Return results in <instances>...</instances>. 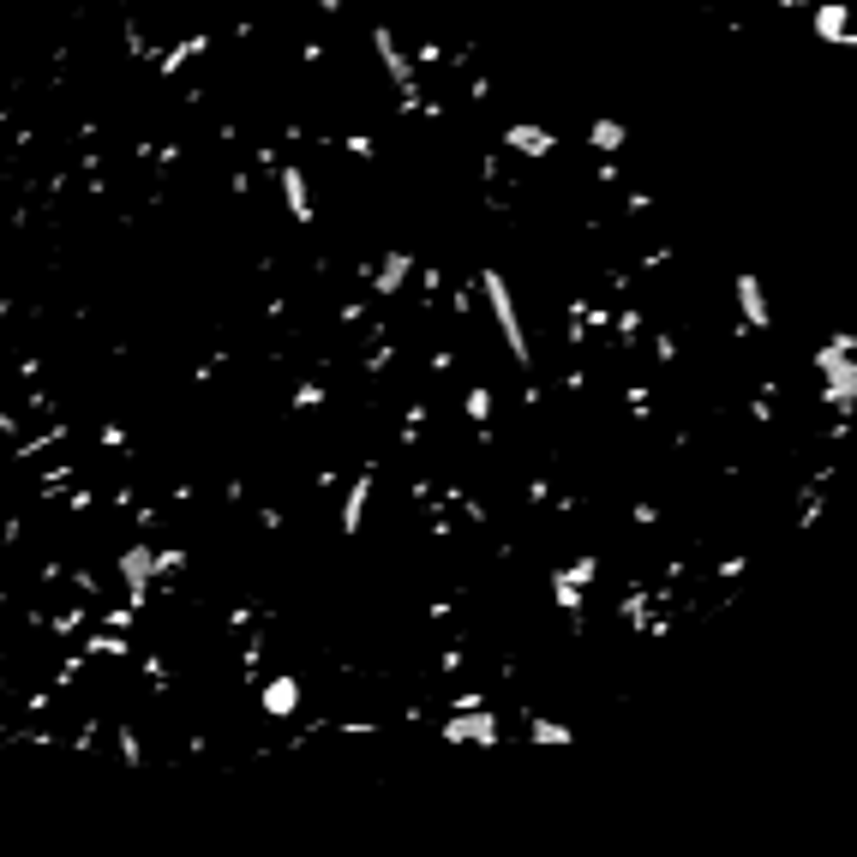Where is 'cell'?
Instances as JSON below:
<instances>
[{
	"label": "cell",
	"mask_w": 857,
	"mask_h": 857,
	"mask_svg": "<svg viewBox=\"0 0 857 857\" xmlns=\"http://www.w3.org/2000/svg\"><path fill=\"white\" fill-rule=\"evenodd\" d=\"M498 144L522 162H558V132H546L540 120H498Z\"/></svg>",
	"instance_id": "cell-6"
},
{
	"label": "cell",
	"mask_w": 857,
	"mask_h": 857,
	"mask_svg": "<svg viewBox=\"0 0 857 857\" xmlns=\"http://www.w3.org/2000/svg\"><path fill=\"white\" fill-rule=\"evenodd\" d=\"M300 708H306V678H300L294 666L270 672L264 690H258V714H264V720H294Z\"/></svg>",
	"instance_id": "cell-7"
},
{
	"label": "cell",
	"mask_w": 857,
	"mask_h": 857,
	"mask_svg": "<svg viewBox=\"0 0 857 857\" xmlns=\"http://www.w3.org/2000/svg\"><path fill=\"white\" fill-rule=\"evenodd\" d=\"M474 288H480V300H486V312H492V324H498V342H504L510 366H516L522 378H534V336H528V318H522V300H516L510 276H504L498 264H480Z\"/></svg>",
	"instance_id": "cell-1"
},
{
	"label": "cell",
	"mask_w": 857,
	"mask_h": 857,
	"mask_svg": "<svg viewBox=\"0 0 857 857\" xmlns=\"http://www.w3.org/2000/svg\"><path fill=\"white\" fill-rule=\"evenodd\" d=\"M372 498H378V456H366L354 474H348V492L336 504V540L354 546L366 534V516H372Z\"/></svg>",
	"instance_id": "cell-3"
},
{
	"label": "cell",
	"mask_w": 857,
	"mask_h": 857,
	"mask_svg": "<svg viewBox=\"0 0 857 857\" xmlns=\"http://www.w3.org/2000/svg\"><path fill=\"white\" fill-rule=\"evenodd\" d=\"M624 120H588V144L600 150V162H618V150H624Z\"/></svg>",
	"instance_id": "cell-9"
},
{
	"label": "cell",
	"mask_w": 857,
	"mask_h": 857,
	"mask_svg": "<svg viewBox=\"0 0 857 857\" xmlns=\"http://www.w3.org/2000/svg\"><path fill=\"white\" fill-rule=\"evenodd\" d=\"M522 738H528V744H546V750H564V744H576L570 720H546V714H534V708H522Z\"/></svg>",
	"instance_id": "cell-8"
},
{
	"label": "cell",
	"mask_w": 857,
	"mask_h": 857,
	"mask_svg": "<svg viewBox=\"0 0 857 857\" xmlns=\"http://www.w3.org/2000/svg\"><path fill=\"white\" fill-rule=\"evenodd\" d=\"M444 744H462V750H498L504 744V714L486 708V714H438L432 726Z\"/></svg>",
	"instance_id": "cell-4"
},
{
	"label": "cell",
	"mask_w": 857,
	"mask_h": 857,
	"mask_svg": "<svg viewBox=\"0 0 857 857\" xmlns=\"http://www.w3.org/2000/svg\"><path fill=\"white\" fill-rule=\"evenodd\" d=\"M114 576H120V588H126V612H150L156 606V546L150 540H126L120 552H114Z\"/></svg>",
	"instance_id": "cell-2"
},
{
	"label": "cell",
	"mask_w": 857,
	"mask_h": 857,
	"mask_svg": "<svg viewBox=\"0 0 857 857\" xmlns=\"http://www.w3.org/2000/svg\"><path fill=\"white\" fill-rule=\"evenodd\" d=\"M0 132H6V114H0Z\"/></svg>",
	"instance_id": "cell-10"
},
{
	"label": "cell",
	"mask_w": 857,
	"mask_h": 857,
	"mask_svg": "<svg viewBox=\"0 0 857 857\" xmlns=\"http://www.w3.org/2000/svg\"><path fill=\"white\" fill-rule=\"evenodd\" d=\"M270 186L282 192V210H288V222H294V228H312V222H318V204H312V180H306V162L282 156V162H276V174H270Z\"/></svg>",
	"instance_id": "cell-5"
}]
</instances>
